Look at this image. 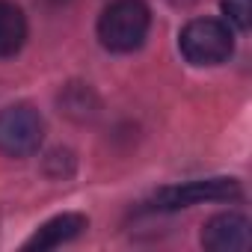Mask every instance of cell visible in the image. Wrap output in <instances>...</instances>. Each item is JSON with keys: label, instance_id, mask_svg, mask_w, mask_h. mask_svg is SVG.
<instances>
[{"label": "cell", "instance_id": "6da1fadb", "mask_svg": "<svg viewBox=\"0 0 252 252\" xmlns=\"http://www.w3.org/2000/svg\"><path fill=\"white\" fill-rule=\"evenodd\" d=\"M152 27V12L143 0H113L98 18V42L113 54L137 51Z\"/></svg>", "mask_w": 252, "mask_h": 252}, {"label": "cell", "instance_id": "7a4b0ae2", "mask_svg": "<svg viewBox=\"0 0 252 252\" xmlns=\"http://www.w3.org/2000/svg\"><path fill=\"white\" fill-rule=\"evenodd\" d=\"M178 51L190 65H220L234 54V33L220 18H193L178 33Z\"/></svg>", "mask_w": 252, "mask_h": 252}, {"label": "cell", "instance_id": "3957f363", "mask_svg": "<svg viewBox=\"0 0 252 252\" xmlns=\"http://www.w3.org/2000/svg\"><path fill=\"white\" fill-rule=\"evenodd\" d=\"M45 140V122L30 104H9L0 110V155L30 158Z\"/></svg>", "mask_w": 252, "mask_h": 252}, {"label": "cell", "instance_id": "277c9868", "mask_svg": "<svg viewBox=\"0 0 252 252\" xmlns=\"http://www.w3.org/2000/svg\"><path fill=\"white\" fill-rule=\"evenodd\" d=\"M240 196H243V190H240V181H234V178H199V181L163 187L155 196V208L158 211H181V208H193L202 202H237Z\"/></svg>", "mask_w": 252, "mask_h": 252}, {"label": "cell", "instance_id": "5b68a950", "mask_svg": "<svg viewBox=\"0 0 252 252\" xmlns=\"http://www.w3.org/2000/svg\"><path fill=\"white\" fill-rule=\"evenodd\" d=\"M252 243L249 220L237 211H225L211 217L202 225V246L211 252H243Z\"/></svg>", "mask_w": 252, "mask_h": 252}, {"label": "cell", "instance_id": "8992f818", "mask_svg": "<svg viewBox=\"0 0 252 252\" xmlns=\"http://www.w3.org/2000/svg\"><path fill=\"white\" fill-rule=\"evenodd\" d=\"M86 228H89V220L77 211H68V214H60V217L48 220L45 225H39L36 234L24 240V249H57V246L80 237Z\"/></svg>", "mask_w": 252, "mask_h": 252}, {"label": "cell", "instance_id": "52a82bcc", "mask_svg": "<svg viewBox=\"0 0 252 252\" xmlns=\"http://www.w3.org/2000/svg\"><path fill=\"white\" fill-rule=\"evenodd\" d=\"M27 42V18L12 0H0V60L15 57Z\"/></svg>", "mask_w": 252, "mask_h": 252}, {"label": "cell", "instance_id": "ba28073f", "mask_svg": "<svg viewBox=\"0 0 252 252\" xmlns=\"http://www.w3.org/2000/svg\"><path fill=\"white\" fill-rule=\"evenodd\" d=\"M222 15L228 18L225 24H234L237 30H249L252 24V0H220Z\"/></svg>", "mask_w": 252, "mask_h": 252}]
</instances>
